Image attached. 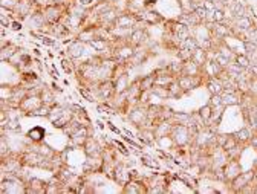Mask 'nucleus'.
Masks as SVG:
<instances>
[{"label":"nucleus","mask_w":257,"mask_h":194,"mask_svg":"<svg viewBox=\"0 0 257 194\" xmlns=\"http://www.w3.org/2000/svg\"><path fill=\"white\" fill-rule=\"evenodd\" d=\"M254 176H256V170H250V171H241L236 178L230 182L231 191L234 193H241L245 187L253 185L254 182Z\"/></svg>","instance_id":"nucleus-1"},{"label":"nucleus","mask_w":257,"mask_h":194,"mask_svg":"<svg viewBox=\"0 0 257 194\" xmlns=\"http://www.w3.org/2000/svg\"><path fill=\"white\" fill-rule=\"evenodd\" d=\"M222 70H224V67L220 66L214 58H208L205 61V64L202 66V75H204L207 80L208 78H217L219 74L222 72Z\"/></svg>","instance_id":"nucleus-2"},{"label":"nucleus","mask_w":257,"mask_h":194,"mask_svg":"<svg viewBox=\"0 0 257 194\" xmlns=\"http://www.w3.org/2000/svg\"><path fill=\"white\" fill-rule=\"evenodd\" d=\"M149 39H150V35H149V31H147L145 28L133 29V32L130 34V37H128V43H130L132 46H135V48H138V46H144Z\"/></svg>","instance_id":"nucleus-3"},{"label":"nucleus","mask_w":257,"mask_h":194,"mask_svg":"<svg viewBox=\"0 0 257 194\" xmlns=\"http://www.w3.org/2000/svg\"><path fill=\"white\" fill-rule=\"evenodd\" d=\"M224 173H225V182H231L241 173V164H239L237 159H228V162L224 167Z\"/></svg>","instance_id":"nucleus-4"},{"label":"nucleus","mask_w":257,"mask_h":194,"mask_svg":"<svg viewBox=\"0 0 257 194\" xmlns=\"http://www.w3.org/2000/svg\"><path fill=\"white\" fill-rule=\"evenodd\" d=\"M45 135H46V130L43 127H32L28 133H26V138L31 141V143H35V144H39L42 143V141L45 139Z\"/></svg>","instance_id":"nucleus-5"},{"label":"nucleus","mask_w":257,"mask_h":194,"mask_svg":"<svg viewBox=\"0 0 257 194\" xmlns=\"http://www.w3.org/2000/svg\"><path fill=\"white\" fill-rule=\"evenodd\" d=\"M207 89L211 95H222L224 92V83L219 78H208L207 80Z\"/></svg>","instance_id":"nucleus-6"},{"label":"nucleus","mask_w":257,"mask_h":194,"mask_svg":"<svg viewBox=\"0 0 257 194\" xmlns=\"http://www.w3.org/2000/svg\"><path fill=\"white\" fill-rule=\"evenodd\" d=\"M253 135H254V132H251L248 127H244V129H241V130H237L233 136L236 138V141L241 146H244V144H248L250 141H251V138H253Z\"/></svg>","instance_id":"nucleus-7"},{"label":"nucleus","mask_w":257,"mask_h":194,"mask_svg":"<svg viewBox=\"0 0 257 194\" xmlns=\"http://www.w3.org/2000/svg\"><path fill=\"white\" fill-rule=\"evenodd\" d=\"M192 60L196 63V64H199L200 67L205 64V61L208 60V49H204V48H197L193 54H192Z\"/></svg>","instance_id":"nucleus-8"},{"label":"nucleus","mask_w":257,"mask_h":194,"mask_svg":"<svg viewBox=\"0 0 257 194\" xmlns=\"http://www.w3.org/2000/svg\"><path fill=\"white\" fill-rule=\"evenodd\" d=\"M144 22L147 25L156 26L158 23L164 22V19H162V15L159 12H156V11H147V12H144Z\"/></svg>","instance_id":"nucleus-9"},{"label":"nucleus","mask_w":257,"mask_h":194,"mask_svg":"<svg viewBox=\"0 0 257 194\" xmlns=\"http://www.w3.org/2000/svg\"><path fill=\"white\" fill-rule=\"evenodd\" d=\"M199 48V42L196 40V37H187L184 42L179 43V49H184V50H189L190 54H193V52Z\"/></svg>","instance_id":"nucleus-10"},{"label":"nucleus","mask_w":257,"mask_h":194,"mask_svg":"<svg viewBox=\"0 0 257 194\" xmlns=\"http://www.w3.org/2000/svg\"><path fill=\"white\" fill-rule=\"evenodd\" d=\"M139 162L144 165V167H147V168H150V170H159V162L156 161V159H153L152 156H149V154H141L139 156Z\"/></svg>","instance_id":"nucleus-11"},{"label":"nucleus","mask_w":257,"mask_h":194,"mask_svg":"<svg viewBox=\"0 0 257 194\" xmlns=\"http://www.w3.org/2000/svg\"><path fill=\"white\" fill-rule=\"evenodd\" d=\"M40 98H42V102L43 104H46V105H49V107H54L55 104H57V98H55V95H54V91L51 89H43L42 91V94H40Z\"/></svg>","instance_id":"nucleus-12"},{"label":"nucleus","mask_w":257,"mask_h":194,"mask_svg":"<svg viewBox=\"0 0 257 194\" xmlns=\"http://www.w3.org/2000/svg\"><path fill=\"white\" fill-rule=\"evenodd\" d=\"M233 61H234L237 66H241L242 69H245V70L251 66V60H250V57H248L247 54H236Z\"/></svg>","instance_id":"nucleus-13"},{"label":"nucleus","mask_w":257,"mask_h":194,"mask_svg":"<svg viewBox=\"0 0 257 194\" xmlns=\"http://www.w3.org/2000/svg\"><path fill=\"white\" fill-rule=\"evenodd\" d=\"M62 67L64 70V74L66 75H73L77 72V69H75V63H72V58H63L62 60Z\"/></svg>","instance_id":"nucleus-14"},{"label":"nucleus","mask_w":257,"mask_h":194,"mask_svg":"<svg viewBox=\"0 0 257 194\" xmlns=\"http://www.w3.org/2000/svg\"><path fill=\"white\" fill-rule=\"evenodd\" d=\"M199 115H200V118H202V119H204L205 126H208V122L211 121V115H213V107H211L210 104L204 105V107H200Z\"/></svg>","instance_id":"nucleus-15"},{"label":"nucleus","mask_w":257,"mask_h":194,"mask_svg":"<svg viewBox=\"0 0 257 194\" xmlns=\"http://www.w3.org/2000/svg\"><path fill=\"white\" fill-rule=\"evenodd\" d=\"M75 3H78L83 8H94L98 3V0H75Z\"/></svg>","instance_id":"nucleus-16"},{"label":"nucleus","mask_w":257,"mask_h":194,"mask_svg":"<svg viewBox=\"0 0 257 194\" xmlns=\"http://www.w3.org/2000/svg\"><path fill=\"white\" fill-rule=\"evenodd\" d=\"M208 104L211 105V107H217V105H222V95H211Z\"/></svg>","instance_id":"nucleus-17"},{"label":"nucleus","mask_w":257,"mask_h":194,"mask_svg":"<svg viewBox=\"0 0 257 194\" xmlns=\"http://www.w3.org/2000/svg\"><path fill=\"white\" fill-rule=\"evenodd\" d=\"M14 32H20L22 29H23V23H22V20H18V19H15V20H12L11 22V26H9Z\"/></svg>","instance_id":"nucleus-18"},{"label":"nucleus","mask_w":257,"mask_h":194,"mask_svg":"<svg viewBox=\"0 0 257 194\" xmlns=\"http://www.w3.org/2000/svg\"><path fill=\"white\" fill-rule=\"evenodd\" d=\"M115 146L118 147L120 153H123V154H124L126 157H127V156H130V151H128V148H127V147H126V146H124V144L121 143V141H115Z\"/></svg>","instance_id":"nucleus-19"},{"label":"nucleus","mask_w":257,"mask_h":194,"mask_svg":"<svg viewBox=\"0 0 257 194\" xmlns=\"http://www.w3.org/2000/svg\"><path fill=\"white\" fill-rule=\"evenodd\" d=\"M49 74H51V77L52 78H55V80H59V72H57V69H55V66H51V70H49Z\"/></svg>","instance_id":"nucleus-20"},{"label":"nucleus","mask_w":257,"mask_h":194,"mask_svg":"<svg viewBox=\"0 0 257 194\" xmlns=\"http://www.w3.org/2000/svg\"><path fill=\"white\" fill-rule=\"evenodd\" d=\"M51 89H52L54 92H63V89H62V87H60L57 83H51Z\"/></svg>","instance_id":"nucleus-21"},{"label":"nucleus","mask_w":257,"mask_h":194,"mask_svg":"<svg viewBox=\"0 0 257 194\" xmlns=\"http://www.w3.org/2000/svg\"><path fill=\"white\" fill-rule=\"evenodd\" d=\"M107 126H109V129L112 130L114 133H118V135H121V130H120V129H117V127H115V126L112 124V122H107Z\"/></svg>","instance_id":"nucleus-22"},{"label":"nucleus","mask_w":257,"mask_h":194,"mask_svg":"<svg viewBox=\"0 0 257 194\" xmlns=\"http://www.w3.org/2000/svg\"><path fill=\"white\" fill-rule=\"evenodd\" d=\"M155 2H156V0H144V5H145V6H150V5L155 3Z\"/></svg>","instance_id":"nucleus-23"},{"label":"nucleus","mask_w":257,"mask_h":194,"mask_svg":"<svg viewBox=\"0 0 257 194\" xmlns=\"http://www.w3.org/2000/svg\"><path fill=\"white\" fill-rule=\"evenodd\" d=\"M97 124H98V127H100V129H103V130H104V124H103V122H101V121H98V122H97Z\"/></svg>","instance_id":"nucleus-24"}]
</instances>
